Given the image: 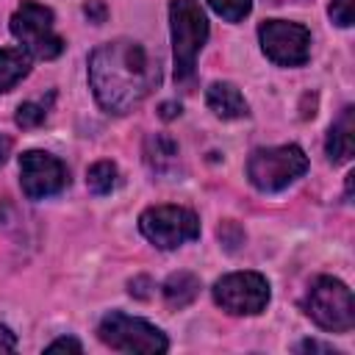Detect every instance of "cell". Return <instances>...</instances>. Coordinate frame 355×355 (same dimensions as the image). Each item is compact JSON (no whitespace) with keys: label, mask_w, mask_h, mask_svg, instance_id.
I'll use <instances>...</instances> for the list:
<instances>
[{"label":"cell","mask_w":355,"mask_h":355,"mask_svg":"<svg viewBox=\"0 0 355 355\" xmlns=\"http://www.w3.org/2000/svg\"><path fill=\"white\" fill-rule=\"evenodd\" d=\"M158 83V67L150 64L144 47L133 39H114L92 50L89 86L108 114H130Z\"/></svg>","instance_id":"6da1fadb"},{"label":"cell","mask_w":355,"mask_h":355,"mask_svg":"<svg viewBox=\"0 0 355 355\" xmlns=\"http://www.w3.org/2000/svg\"><path fill=\"white\" fill-rule=\"evenodd\" d=\"M169 25H172L175 80L183 83L194 75L197 55L208 39V19L197 0H172L169 3Z\"/></svg>","instance_id":"7a4b0ae2"},{"label":"cell","mask_w":355,"mask_h":355,"mask_svg":"<svg viewBox=\"0 0 355 355\" xmlns=\"http://www.w3.org/2000/svg\"><path fill=\"white\" fill-rule=\"evenodd\" d=\"M308 169V155L297 144L258 147L247 161V178L258 191H283Z\"/></svg>","instance_id":"3957f363"},{"label":"cell","mask_w":355,"mask_h":355,"mask_svg":"<svg viewBox=\"0 0 355 355\" xmlns=\"http://www.w3.org/2000/svg\"><path fill=\"white\" fill-rule=\"evenodd\" d=\"M305 313L330 333H347L355 324V302L347 283L338 277L322 275L311 283L305 294Z\"/></svg>","instance_id":"277c9868"},{"label":"cell","mask_w":355,"mask_h":355,"mask_svg":"<svg viewBox=\"0 0 355 355\" xmlns=\"http://www.w3.org/2000/svg\"><path fill=\"white\" fill-rule=\"evenodd\" d=\"M11 33L31 58H55L64 53V39L55 33L53 11L36 0H22L11 14Z\"/></svg>","instance_id":"5b68a950"},{"label":"cell","mask_w":355,"mask_h":355,"mask_svg":"<svg viewBox=\"0 0 355 355\" xmlns=\"http://www.w3.org/2000/svg\"><path fill=\"white\" fill-rule=\"evenodd\" d=\"M97 336L105 347L116 349V352H144V355H155V352H166L169 349V341L166 336L139 319V316H128L122 311H111L103 316L100 327H97Z\"/></svg>","instance_id":"8992f818"},{"label":"cell","mask_w":355,"mask_h":355,"mask_svg":"<svg viewBox=\"0 0 355 355\" xmlns=\"http://www.w3.org/2000/svg\"><path fill=\"white\" fill-rule=\"evenodd\" d=\"M139 230L158 250H175L200 236V219L183 205H153L139 216Z\"/></svg>","instance_id":"52a82bcc"},{"label":"cell","mask_w":355,"mask_h":355,"mask_svg":"<svg viewBox=\"0 0 355 355\" xmlns=\"http://www.w3.org/2000/svg\"><path fill=\"white\" fill-rule=\"evenodd\" d=\"M214 302L233 316H255L269 305V283L258 272H230L214 283Z\"/></svg>","instance_id":"ba28073f"},{"label":"cell","mask_w":355,"mask_h":355,"mask_svg":"<svg viewBox=\"0 0 355 355\" xmlns=\"http://www.w3.org/2000/svg\"><path fill=\"white\" fill-rule=\"evenodd\" d=\"M261 50L277 67H302L311 55V31L288 19H266L258 28Z\"/></svg>","instance_id":"9c48e42d"},{"label":"cell","mask_w":355,"mask_h":355,"mask_svg":"<svg viewBox=\"0 0 355 355\" xmlns=\"http://www.w3.org/2000/svg\"><path fill=\"white\" fill-rule=\"evenodd\" d=\"M19 183L25 197L44 200L64 191V186L69 183V172L55 155L44 150H28L19 158Z\"/></svg>","instance_id":"30bf717a"},{"label":"cell","mask_w":355,"mask_h":355,"mask_svg":"<svg viewBox=\"0 0 355 355\" xmlns=\"http://www.w3.org/2000/svg\"><path fill=\"white\" fill-rule=\"evenodd\" d=\"M324 150L333 164H347L352 158L355 153V108L352 105H344L338 119L330 125Z\"/></svg>","instance_id":"8fae6325"},{"label":"cell","mask_w":355,"mask_h":355,"mask_svg":"<svg viewBox=\"0 0 355 355\" xmlns=\"http://www.w3.org/2000/svg\"><path fill=\"white\" fill-rule=\"evenodd\" d=\"M205 103L219 119H241L250 114L244 94L239 92V86H233L227 80H214L205 92Z\"/></svg>","instance_id":"7c38bea8"},{"label":"cell","mask_w":355,"mask_h":355,"mask_svg":"<svg viewBox=\"0 0 355 355\" xmlns=\"http://www.w3.org/2000/svg\"><path fill=\"white\" fill-rule=\"evenodd\" d=\"M161 291H164V300H166L169 308H186V305H191L197 300L200 280L191 272H175V275H169L164 280Z\"/></svg>","instance_id":"4fadbf2b"},{"label":"cell","mask_w":355,"mask_h":355,"mask_svg":"<svg viewBox=\"0 0 355 355\" xmlns=\"http://www.w3.org/2000/svg\"><path fill=\"white\" fill-rule=\"evenodd\" d=\"M31 72V55L22 47H3L0 50V94L14 89Z\"/></svg>","instance_id":"5bb4252c"},{"label":"cell","mask_w":355,"mask_h":355,"mask_svg":"<svg viewBox=\"0 0 355 355\" xmlns=\"http://www.w3.org/2000/svg\"><path fill=\"white\" fill-rule=\"evenodd\" d=\"M144 155H147V164H150L155 172H166V166L175 164V158H178V144H175L169 136L155 133V136L147 139Z\"/></svg>","instance_id":"9a60e30c"},{"label":"cell","mask_w":355,"mask_h":355,"mask_svg":"<svg viewBox=\"0 0 355 355\" xmlns=\"http://www.w3.org/2000/svg\"><path fill=\"white\" fill-rule=\"evenodd\" d=\"M86 186L92 194H111L116 186V166L111 161H97L86 172Z\"/></svg>","instance_id":"2e32d148"},{"label":"cell","mask_w":355,"mask_h":355,"mask_svg":"<svg viewBox=\"0 0 355 355\" xmlns=\"http://www.w3.org/2000/svg\"><path fill=\"white\" fill-rule=\"evenodd\" d=\"M53 100V97H50ZM50 100L44 103V100H39V103H22L19 108H17V116H14V122L19 125V128H36V125H42L44 122V116H47V108H50Z\"/></svg>","instance_id":"e0dca14e"},{"label":"cell","mask_w":355,"mask_h":355,"mask_svg":"<svg viewBox=\"0 0 355 355\" xmlns=\"http://www.w3.org/2000/svg\"><path fill=\"white\" fill-rule=\"evenodd\" d=\"M208 6L227 22H241L252 11V0H208Z\"/></svg>","instance_id":"ac0fdd59"},{"label":"cell","mask_w":355,"mask_h":355,"mask_svg":"<svg viewBox=\"0 0 355 355\" xmlns=\"http://www.w3.org/2000/svg\"><path fill=\"white\" fill-rule=\"evenodd\" d=\"M330 19L338 28H349L355 19V0H333L330 3Z\"/></svg>","instance_id":"d6986e66"},{"label":"cell","mask_w":355,"mask_h":355,"mask_svg":"<svg viewBox=\"0 0 355 355\" xmlns=\"http://www.w3.org/2000/svg\"><path fill=\"white\" fill-rule=\"evenodd\" d=\"M44 349H47V352H55V349H72V352H83V344H80L78 338H72V336H64V338L50 341Z\"/></svg>","instance_id":"ffe728a7"},{"label":"cell","mask_w":355,"mask_h":355,"mask_svg":"<svg viewBox=\"0 0 355 355\" xmlns=\"http://www.w3.org/2000/svg\"><path fill=\"white\" fill-rule=\"evenodd\" d=\"M14 349H17V336L6 324H0V352H14Z\"/></svg>","instance_id":"44dd1931"},{"label":"cell","mask_w":355,"mask_h":355,"mask_svg":"<svg viewBox=\"0 0 355 355\" xmlns=\"http://www.w3.org/2000/svg\"><path fill=\"white\" fill-rule=\"evenodd\" d=\"M297 349H300V352H327V355H336L333 347L319 344V341H302V344H297Z\"/></svg>","instance_id":"7402d4cb"},{"label":"cell","mask_w":355,"mask_h":355,"mask_svg":"<svg viewBox=\"0 0 355 355\" xmlns=\"http://www.w3.org/2000/svg\"><path fill=\"white\" fill-rule=\"evenodd\" d=\"M86 14L94 17L97 22H103V17H105V11H103V6H100L97 0H89V3H86Z\"/></svg>","instance_id":"603a6c76"},{"label":"cell","mask_w":355,"mask_h":355,"mask_svg":"<svg viewBox=\"0 0 355 355\" xmlns=\"http://www.w3.org/2000/svg\"><path fill=\"white\" fill-rule=\"evenodd\" d=\"M8 155H11V139L6 133H0V164H6Z\"/></svg>","instance_id":"cb8c5ba5"},{"label":"cell","mask_w":355,"mask_h":355,"mask_svg":"<svg viewBox=\"0 0 355 355\" xmlns=\"http://www.w3.org/2000/svg\"><path fill=\"white\" fill-rule=\"evenodd\" d=\"M175 114H180V105H175V103H164V105H161V116H164V119H172Z\"/></svg>","instance_id":"d4e9b609"}]
</instances>
